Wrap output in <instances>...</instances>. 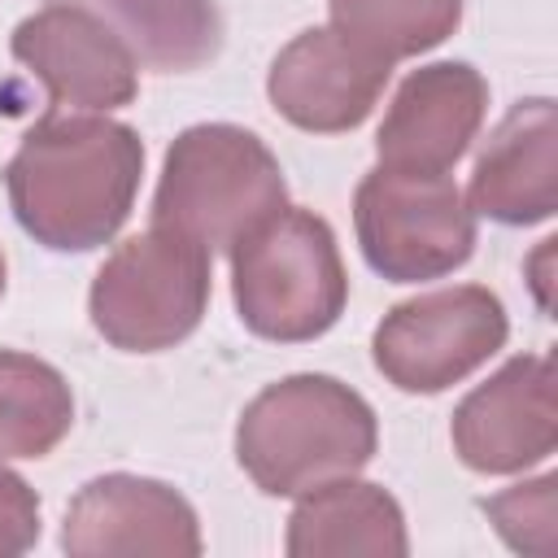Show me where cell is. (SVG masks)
Masks as SVG:
<instances>
[{
	"label": "cell",
	"mask_w": 558,
	"mask_h": 558,
	"mask_svg": "<svg viewBox=\"0 0 558 558\" xmlns=\"http://www.w3.org/2000/svg\"><path fill=\"white\" fill-rule=\"evenodd\" d=\"M379 445L371 401L331 375H288L266 384L235 423V458L266 497L357 475Z\"/></svg>",
	"instance_id": "cell-2"
},
{
	"label": "cell",
	"mask_w": 558,
	"mask_h": 558,
	"mask_svg": "<svg viewBox=\"0 0 558 558\" xmlns=\"http://www.w3.org/2000/svg\"><path fill=\"white\" fill-rule=\"evenodd\" d=\"M362 257L388 283H423L475 253V209L449 174L375 166L353 192Z\"/></svg>",
	"instance_id": "cell-6"
},
{
	"label": "cell",
	"mask_w": 558,
	"mask_h": 558,
	"mask_svg": "<svg viewBox=\"0 0 558 558\" xmlns=\"http://www.w3.org/2000/svg\"><path fill=\"white\" fill-rule=\"evenodd\" d=\"M231 296L240 323L275 344L318 340L349 301L336 231L314 209H275L231 248Z\"/></svg>",
	"instance_id": "cell-3"
},
{
	"label": "cell",
	"mask_w": 558,
	"mask_h": 558,
	"mask_svg": "<svg viewBox=\"0 0 558 558\" xmlns=\"http://www.w3.org/2000/svg\"><path fill=\"white\" fill-rule=\"evenodd\" d=\"M100 13L140 65L157 74H183L205 65L222 44L214 0H74Z\"/></svg>",
	"instance_id": "cell-15"
},
{
	"label": "cell",
	"mask_w": 558,
	"mask_h": 558,
	"mask_svg": "<svg viewBox=\"0 0 558 558\" xmlns=\"http://www.w3.org/2000/svg\"><path fill=\"white\" fill-rule=\"evenodd\" d=\"M74 423L65 375L17 349H0V462L52 453Z\"/></svg>",
	"instance_id": "cell-16"
},
{
	"label": "cell",
	"mask_w": 558,
	"mask_h": 558,
	"mask_svg": "<svg viewBox=\"0 0 558 558\" xmlns=\"http://www.w3.org/2000/svg\"><path fill=\"white\" fill-rule=\"evenodd\" d=\"M283 549L292 558H344V554L405 558L410 536H405V514L384 484L336 475L301 493L296 510L288 514Z\"/></svg>",
	"instance_id": "cell-14"
},
{
	"label": "cell",
	"mask_w": 558,
	"mask_h": 558,
	"mask_svg": "<svg viewBox=\"0 0 558 558\" xmlns=\"http://www.w3.org/2000/svg\"><path fill=\"white\" fill-rule=\"evenodd\" d=\"M0 292H4V253H0Z\"/></svg>",
	"instance_id": "cell-20"
},
{
	"label": "cell",
	"mask_w": 558,
	"mask_h": 558,
	"mask_svg": "<svg viewBox=\"0 0 558 558\" xmlns=\"http://www.w3.org/2000/svg\"><path fill=\"white\" fill-rule=\"evenodd\" d=\"M488 113V83L466 61H432L401 78L375 153L388 170L414 174H449L458 157L471 148Z\"/></svg>",
	"instance_id": "cell-12"
},
{
	"label": "cell",
	"mask_w": 558,
	"mask_h": 558,
	"mask_svg": "<svg viewBox=\"0 0 558 558\" xmlns=\"http://www.w3.org/2000/svg\"><path fill=\"white\" fill-rule=\"evenodd\" d=\"M9 48L44 83L48 113H109L140 92L135 52L100 13L74 0H52L22 17Z\"/></svg>",
	"instance_id": "cell-8"
},
{
	"label": "cell",
	"mask_w": 558,
	"mask_h": 558,
	"mask_svg": "<svg viewBox=\"0 0 558 558\" xmlns=\"http://www.w3.org/2000/svg\"><path fill=\"white\" fill-rule=\"evenodd\" d=\"M209 310V248L148 227L122 240L92 279V327L122 353H161L187 340Z\"/></svg>",
	"instance_id": "cell-5"
},
{
	"label": "cell",
	"mask_w": 558,
	"mask_h": 558,
	"mask_svg": "<svg viewBox=\"0 0 558 558\" xmlns=\"http://www.w3.org/2000/svg\"><path fill=\"white\" fill-rule=\"evenodd\" d=\"M144 140L100 113H48L35 122L9 170V205L22 231L52 253L109 244L135 209Z\"/></svg>",
	"instance_id": "cell-1"
},
{
	"label": "cell",
	"mask_w": 558,
	"mask_h": 558,
	"mask_svg": "<svg viewBox=\"0 0 558 558\" xmlns=\"http://www.w3.org/2000/svg\"><path fill=\"white\" fill-rule=\"evenodd\" d=\"M471 209L532 227L558 209V109L549 96L519 100L484 140L471 170Z\"/></svg>",
	"instance_id": "cell-13"
},
{
	"label": "cell",
	"mask_w": 558,
	"mask_h": 558,
	"mask_svg": "<svg viewBox=\"0 0 558 558\" xmlns=\"http://www.w3.org/2000/svg\"><path fill=\"white\" fill-rule=\"evenodd\" d=\"M510 336L506 305L480 283H453L392 305L375 336V371L401 392H445L475 375Z\"/></svg>",
	"instance_id": "cell-7"
},
{
	"label": "cell",
	"mask_w": 558,
	"mask_h": 558,
	"mask_svg": "<svg viewBox=\"0 0 558 558\" xmlns=\"http://www.w3.org/2000/svg\"><path fill=\"white\" fill-rule=\"evenodd\" d=\"M61 549L70 558H131V554H201V523L192 501L148 475L87 480L61 519Z\"/></svg>",
	"instance_id": "cell-11"
},
{
	"label": "cell",
	"mask_w": 558,
	"mask_h": 558,
	"mask_svg": "<svg viewBox=\"0 0 558 558\" xmlns=\"http://www.w3.org/2000/svg\"><path fill=\"white\" fill-rule=\"evenodd\" d=\"M35 541H39V497L17 471L0 466V558L26 554L35 549Z\"/></svg>",
	"instance_id": "cell-19"
},
{
	"label": "cell",
	"mask_w": 558,
	"mask_h": 558,
	"mask_svg": "<svg viewBox=\"0 0 558 558\" xmlns=\"http://www.w3.org/2000/svg\"><path fill=\"white\" fill-rule=\"evenodd\" d=\"M331 26L384 61L418 57L445 44L462 22V0H327Z\"/></svg>",
	"instance_id": "cell-17"
},
{
	"label": "cell",
	"mask_w": 558,
	"mask_h": 558,
	"mask_svg": "<svg viewBox=\"0 0 558 558\" xmlns=\"http://www.w3.org/2000/svg\"><path fill=\"white\" fill-rule=\"evenodd\" d=\"M449 436L453 453L480 475H514L545 462L558 445L549 353H519L497 375L475 384L458 401Z\"/></svg>",
	"instance_id": "cell-9"
},
{
	"label": "cell",
	"mask_w": 558,
	"mask_h": 558,
	"mask_svg": "<svg viewBox=\"0 0 558 558\" xmlns=\"http://www.w3.org/2000/svg\"><path fill=\"white\" fill-rule=\"evenodd\" d=\"M392 78V61L362 48L336 26H310L279 48L266 96L279 118L314 135H340L371 118Z\"/></svg>",
	"instance_id": "cell-10"
},
{
	"label": "cell",
	"mask_w": 558,
	"mask_h": 558,
	"mask_svg": "<svg viewBox=\"0 0 558 558\" xmlns=\"http://www.w3.org/2000/svg\"><path fill=\"white\" fill-rule=\"evenodd\" d=\"M554 488H558V475L545 471L527 484H514L497 497H484L480 506L510 549L549 558L554 554Z\"/></svg>",
	"instance_id": "cell-18"
},
{
	"label": "cell",
	"mask_w": 558,
	"mask_h": 558,
	"mask_svg": "<svg viewBox=\"0 0 558 558\" xmlns=\"http://www.w3.org/2000/svg\"><path fill=\"white\" fill-rule=\"evenodd\" d=\"M279 157L244 126L201 122L174 135L153 196V227H170L205 248H231L262 218L283 209Z\"/></svg>",
	"instance_id": "cell-4"
}]
</instances>
